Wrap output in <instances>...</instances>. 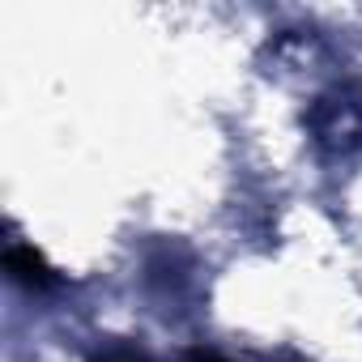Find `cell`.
I'll use <instances>...</instances> for the list:
<instances>
[{
	"instance_id": "obj_1",
	"label": "cell",
	"mask_w": 362,
	"mask_h": 362,
	"mask_svg": "<svg viewBox=\"0 0 362 362\" xmlns=\"http://www.w3.org/2000/svg\"><path fill=\"white\" fill-rule=\"evenodd\" d=\"M5 269H9V277L18 281V286H26V290H52L60 277H56V269L47 264V256L35 247V243H22V239H9V247H5Z\"/></svg>"
},
{
	"instance_id": "obj_3",
	"label": "cell",
	"mask_w": 362,
	"mask_h": 362,
	"mask_svg": "<svg viewBox=\"0 0 362 362\" xmlns=\"http://www.w3.org/2000/svg\"><path fill=\"white\" fill-rule=\"evenodd\" d=\"M188 362H230V358H222L214 349H188Z\"/></svg>"
},
{
	"instance_id": "obj_2",
	"label": "cell",
	"mask_w": 362,
	"mask_h": 362,
	"mask_svg": "<svg viewBox=\"0 0 362 362\" xmlns=\"http://www.w3.org/2000/svg\"><path fill=\"white\" fill-rule=\"evenodd\" d=\"M94 362H149V358H145V354H132V349H124V345H115V349L98 354Z\"/></svg>"
}]
</instances>
